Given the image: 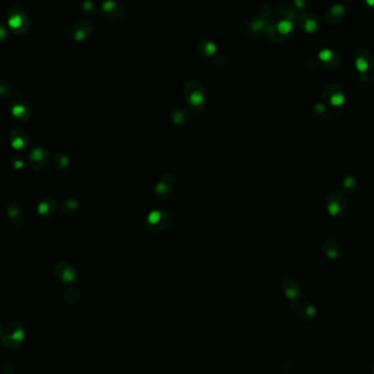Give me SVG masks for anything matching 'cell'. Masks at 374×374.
I'll list each match as a JSON object with an SVG mask.
<instances>
[{"mask_svg":"<svg viewBox=\"0 0 374 374\" xmlns=\"http://www.w3.org/2000/svg\"><path fill=\"white\" fill-rule=\"evenodd\" d=\"M184 94L186 102L195 111L201 112L205 108L206 102H207V95H206L205 88L198 81H187L184 87Z\"/></svg>","mask_w":374,"mask_h":374,"instance_id":"obj_1","label":"cell"},{"mask_svg":"<svg viewBox=\"0 0 374 374\" xmlns=\"http://www.w3.org/2000/svg\"><path fill=\"white\" fill-rule=\"evenodd\" d=\"M349 208V200L343 191H333L326 198V209L332 217H343Z\"/></svg>","mask_w":374,"mask_h":374,"instance_id":"obj_2","label":"cell"},{"mask_svg":"<svg viewBox=\"0 0 374 374\" xmlns=\"http://www.w3.org/2000/svg\"><path fill=\"white\" fill-rule=\"evenodd\" d=\"M323 98L325 103L330 107H340L346 101V94H345L344 88L338 83H328L325 85L323 90Z\"/></svg>","mask_w":374,"mask_h":374,"instance_id":"obj_3","label":"cell"},{"mask_svg":"<svg viewBox=\"0 0 374 374\" xmlns=\"http://www.w3.org/2000/svg\"><path fill=\"white\" fill-rule=\"evenodd\" d=\"M171 223V214L164 209L155 210L148 214L145 221V227L150 231H162Z\"/></svg>","mask_w":374,"mask_h":374,"instance_id":"obj_4","label":"cell"},{"mask_svg":"<svg viewBox=\"0 0 374 374\" xmlns=\"http://www.w3.org/2000/svg\"><path fill=\"white\" fill-rule=\"evenodd\" d=\"M292 33H294V26L290 20H281L277 25H269L265 34L271 41L281 42L289 38Z\"/></svg>","mask_w":374,"mask_h":374,"instance_id":"obj_5","label":"cell"},{"mask_svg":"<svg viewBox=\"0 0 374 374\" xmlns=\"http://www.w3.org/2000/svg\"><path fill=\"white\" fill-rule=\"evenodd\" d=\"M8 26L13 33L23 34L28 27V19L27 14L19 9H12L8 14Z\"/></svg>","mask_w":374,"mask_h":374,"instance_id":"obj_6","label":"cell"},{"mask_svg":"<svg viewBox=\"0 0 374 374\" xmlns=\"http://www.w3.org/2000/svg\"><path fill=\"white\" fill-rule=\"evenodd\" d=\"M50 160V155L44 147H35L28 155V165L32 170L40 171L47 165Z\"/></svg>","mask_w":374,"mask_h":374,"instance_id":"obj_7","label":"cell"},{"mask_svg":"<svg viewBox=\"0 0 374 374\" xmlns=\"http://www.w3.org/2000/svg\"><path fill=\"white\" fill-rule=\"evenodd\" d=\"M54 271L56 277L64 284H73L78 278L76 268L66 262L57 263L54 267Z\"/></svg>","mask_w":374,"mask_h":374,"instance_id":"obj_8","label":"cell"},{"mask_svg":"<svg viewBox=\"0 0 374 374\" xmlns=\"http://www.w3.org/2000/svg\"><path fill=\"white\" fill-rule=\"evenodd\" d=\"M9 112L20 122H27L32 117L33 111L30 105L22 100H14L9 105Z\"/></svg>","mask_w":374,"mask_h":374,"instance_id":"obj_9","label":"cell"},{"mask_svg":"<svg viewBox=\"0 0 374 374\" xmlns=\"http://www.w3.org/2000/svg\"><path fill=\"white\" fill-rule=\"evenodd\" d=\"M269 25H270L269 18H265L263 16L254 17L248 21L245 27V31L248 36L257 37V36H261L262 34H265L267 27H269Z\"/></svg>","mask_w":374,"mask_h":374,"instance_id":"obj_10","label":"cell"},{"mask_svg":"<svg viewBox=\"0 0 374 374\" xmlns=\"http://www.w3.org/2000/svg\"><path fill=\"white\" fill-rule=\"evenodd\" d=\"M175 188V179L173 175L164 174L160 177L155 187V193L158 197L161 199H165L170 197Z\"/></svg>","mask_w":374,"mask_h":374,"instance_id":"obj_11","label":"cell"},{"mask_svg":"<svg viewBox=\"0 0 374 374\" xmlns=\"http://www.w3.org/2000/svg\"><path fill=\"white\" fill-rule=\"evenodd\" d=\"M101 14L108 20H116L123 17L124 14V6L116 1V0H107L102 3V6L100 8Z\"/></svg>","mask_w":374,"mask_h":374,"instance_id":"obj_12","label":"cell"},{"mask_svg":"<svg viewBox=\"0 0 374 374\" xmlns=\"http://www.w3.org/2000/svg\"><path fill=\"white\" fill-rule=\"evenodd\" d=\"M322 248L326 257L332 261H337L344 255V246L335 239H326L323 242Z\"/></svg>","mask_w":374,"mask_h":374,"instance_id":"obj_13","label":"cell"},{"mask_svg":"<svg viewBox=\"0 0 374 374\" xmlns=\"http://www.w3.org/2000/svg\"><path fill=\"white\" fill-rule=\"evenodd\" d=\"M10 142L16 151H22L27 149L30 143V137L27 133L22 128H14L10 133Z\"/></svg>","mask_w":374,"mask_h":374,"instance_id":"obj_14","label":"cell"},{"mask_svg":"<svg viewBox=\"0 0 374 374\" xmlns=\"http://www.w3.org/2000/svg\"><path fill=\"white\" fill-rule=\"evenodd\" d=\"M354 65L359 73L364 74L373 66V55L369 51H360L356 54Z\"/></svg>","mask_w":374,"mask_h":374,"instance_id":"obj_15","label":"cell"},{"mask_svg":"<svg viewBox=\"0 0 374 374\" xmlns=\"http://www.w3.org/2000/svg\"><path fill=\"white\" fill-rule=\"evenodd\" d=\"M93 27L92 23L87 20H82L79 21L77 25L74 27L73 30V38L76 42H83L85 38L89 37L91 33H92Z\"/></svg>","mask_w":374,"mask_h":374,"instance_id":"obj_16","label":"cell"},{"mask_svg":"<svg viewBox=\"0 0 374 374\" xmlns=\"http://www.w3.org/2000/svg\"><path fill=\"white\" fill-rule=\"evenodd\" d=\"M281 289L285 295L291 301H295L301 294V287L294 279L287 278L281 284Z\"/></svg>","mask_w":374,"mask_h":374,"instance_id":"obj_17","label":"cell"},{"mask_svg":"<svg viewBox=\"0 0 374 374\" xmlns=\"http://www.w3.org/2000/svg\"><path fill=\"white\" fill-rule=\"evenodd\" d=\"M320 60L322 65L327 69H336L340 65V57L336 52L330 50H324L320 53Z\"/></svg>","mask_w":374,"mask_h":374,"instance_id":"obj_18","label":"cell"},{"mask_svg":"<svg viewBox=\"0 0 374 374\" xmlns=\"http://www.w3.org/2000/svg\"><path fill=\"white\" fill-rule=\"evenodd\" d=\"M298 22L299 26L303 28V31L308 32V33H313L320 26L318 18L314 14L311 13H302L298 17Z\"/></svg>","mask_w":374,"mask_h":374,"instance_id":"obj_19","label":"cell"},{"mask_svg":"<svg viewBox=\"0 0 374 374\" xmlns=\"http://www.w3.org/2000/svg\"><path fill=\"white\" fill-rule=\"evenodd\" d=\"M58 204L55 198H46L37 206V214L43 218H50L56 213Z\"/></svg>","mask_w":374,"mask_h":374,"instance_id":"obj_20","label":"cell"},{"mask_svg":"<svg viewBox=\"0 0 374 374\" xmlns=\"http://www.w3.org/2000/svg\"><path fill=\"white\" fill-rule=\"evenodd\" d=\"M7 217L14 227H20L23 223V220H25V215H23L20 205L16 203L9 205L7 207Z\"/></svg>","mask_w":374,"mask_h":374,"instance_id":"obj_21","label":"cell"},{"mask_svg":"<svg viewBox=\"0 0 374 374\" xmlns=\"http://www.w3.org/2000/svg\"><path fill=\"white\" fill-rule=\"evenodd\" d=\"M215 51H217V46H215L214 43L212 41L203 40L198 42L197 45H196V52H197L198 55L203 57L213 56Z\"/></svg>","mask_w":374,"mask_h":374,"instance_id":"obj_22","label":"cell"},{"mask_svg":"<svg viewBox=\"0 0 374 374\" xmlns=\"http://www.w3.org/2000/svg\"><path fill=\"white\" fill-rule=\"evenodd\" d=\"M345 16V8L342 4H336V6L330 7L329 10L326 12L325 19L328 23H337L342 20Z\"/></svg>","mask_w":374,"mask_h":374,"instance_id":"obj_23","label":"cell"},{"mask_svg":"<svg viewBox=\"0 0 374 374\" xmlns=\"http://www.w3.org/2000/svg\"><path fill=\"white\" fill-rule=\"evenodd\" d=\"M312 115L315 118L318 119H323V121H326V119H329L332 117V111L327 104H323V103H316L313 108H312Z\"/></svg>","mask_w":374,"mask_h":374,"instance_id":"obj_24","label":"cell"},{"mask_svg":"<svg viewBox=\"0 0 374 374\" xmlns=\"http://www.w3.org/2000/svg\"><path fill=\"white\" fill-rule=\"evenodd\" d=\"M52 163H53V166H54L56 170L58 171L66 170L69 165V158L66 153L61 151H57L53 155Z\"/></svg>","mask_w":374,"mask_h":374,"instance_id":"obj_25","label":"cell"},{"mask_svg":"<svg viewBox=\"0 0 374 374\" xmlns=\"http://www.w3.org/2000/svg\"><path fill=\"white\" fill-rule=\"evenodd\" d=\"M339 186L340 189H342L343 193H352L357 189L358 186V181L354 176L351 175H347L344 176L343 179H340L339 181Z\"/></svg>","mask_w":374,"mask_h":374,"instance_id":"obj_26","label":"cell"},{"mask_svg":"<svg viewBox=\"0 0 374 374\" xmlns=\"http://www.w3.org/2000/svg\"><path fill=\"white\" fill-rule=\"evenodd\" d=\"M171 118L177 125H185L191 121V114L184 108H177L172 112Z\"/></svg>","mask_w":374,"mask_h":374,"instance_id":"obj_27","label":"cell"},{"mask_svg":"<svg viewBox=\"0 0 374 374\" xmlns=\"http://www.w3.org/2000/svg\"><path fill=\"white\" fill-rule=\"evenodd\" d=\"M61 209L65 214H73L79 209V203L75 198H67L61 204Z\"/></svg>","mask_w":374,"mask_h":374,"instance_id":"obj_28","label":"cell"},{"mask_svg":"<svg viewBox=\"0 0 374 374\" xmlns=\"http://www.w3.org/2000/svg\"><path fill=\"white\" fill-rule=\"evenodd\" d=\"M296 311L298 313L303 316V318H312L315 313V309L312 306L309 302H302L296 305Z\"/></svg>","mask_w":374,"mask_h":374,"instance_id":"obj_29","label":"cell"},{"mask_svg":"<svg viewBox=\"0 0 374 374\" xmlns=\"http://www.w3.org/2000/svg\"><path fill=\"white\" fill-rule=\"evenodd\" d=\"M12 89L10 83L6 80H0V97L3 99H10Z\"/></svg>","mask_w":374,"mask_h":374,"instance_id":"obj_30","label":"cell"},{"mask_svg":"<svg viewBox=\"0 0 374 374\" xmlns=\"http://www.w3.org/2000/svg\"><path fill=\"white\" fill-rule=\"evenodd\" d=\"M80 10L83 14H85V16H92V14L95 13L97 8H95L94 3L92 1H90V0H85V1L81 3Z\"/></svg>","mask_w":374,"mask_h":374,"instance_id":"obj_31","label":"cell"},{"mask_svg":"<svg viewBox=\"0 0 374 374\" xmlns=\"http://www.w3.org/2000/svg\"><path fill=\"white\" fill-rule=\"evenodd\" d=\"M11 164L16 170H21L22 167L25 166V160H23L21 156H19L16 153V155H13V157L11 158Z\"/></svg>","mask_w":374,"mask_h":374,"instance_id":"obj_32","label":"cell"},{"mask_svg":"<svg viewBox=\"0 0 374 374\" xmlns=\"http://www.w3.org/2000/svg\"><path fill=\"white\" fill-rule=\"evenodd\" d=\"M294 7L298 9H305L309 6V0H294Z\"/></svg>","mask_w":374,"mask_h":374,"instance_id":"obj_33","label":"cell"},{"mask_svg":"<svg viewBox=\"0 0 374 374\" xmlns=\"http://www.w3.org/2000/svg\"><path fill=\"white\" fill-rule=\"evenodd\" d=\"M8 37V32H7V27L3 25L0 23V43L3 42L6 38Z\"/></svg>","mask_w":374,"mask_h":374,"instance_id":"obj_34","label":"cell"},{"mask_svg":"<svg viewBox=\"0 0 374 374\" xmlns=\"http://www.w3.org/2000/svg\"><path fill=\"white\" fill-rule=\"evenodd\" d=\"M363 2L366 3V6L368 7H371V8L374 7V0H363Z\"/></svg>","mask_w":374,"mask_h":374,"instance_id":"obj_35","label":"cell"},{"mask_svg":"<svg viewBox=\"0 0 374 374\" xmlns=\"http://www.w3.org/2000/svg\"><path fill=\"white\" fill-rule=\"evenodd\" d=\"M372 78H373V81H374V71H373V76H372Z\"/></svg>","mask_w":374,"mask_h":374,"instance_id":"obj_36","label":"cell"}]
</instances>
